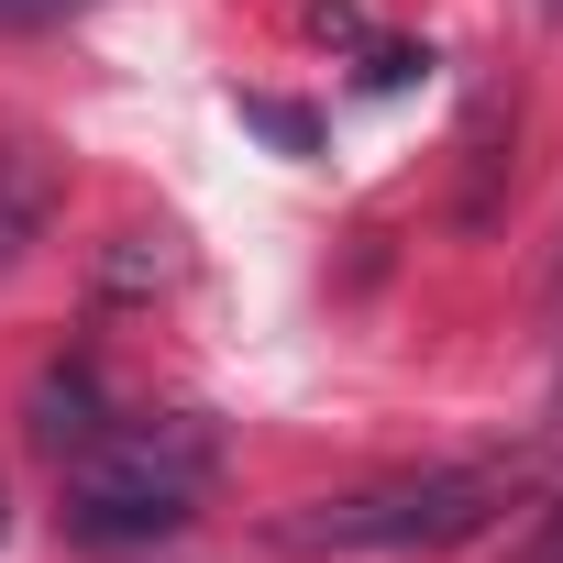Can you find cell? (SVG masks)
I'll return each instance as SVG.
<instances>
[{"mask_svg":"<svg viewBox=\"0 0 563 563\" xmlns=\"http://www.w3.org/2000/svg\"><path fill=\"white\" fill-rule=\"evenodd\" d=\"M519 508V464H431V475H376L354 497H310L276 519V552L332 563V552H453Z\"/></svg>","mask_w":563,"mask_h":563,"instance_id":"1","label":"cell"},{"mask_svg":"<svg viewBox=\"0 0 563 563\" xmlns=\"http://www.w3.org/2000/svg\"><path fill=\"white\" fill-rule=\"evenodd\" d=\"M519 563H563V497H552V519L530 530V552H519Z\"/></svg>","mask_w":563,"mask_h":563,"instance_id":"5","label":"cell"},{"mask_svg":"<svg viewBox=\"0 0 563 563\" xmlns=\"http://www.w3.org/2000/svg\"><path fill=\"white\" fill-rule=\"evenodd\" d=\"M34 431H45V453L67 464V453L100 431V376H89V365H56V376H45V398H34Z\"/></svg>","mask_w":563,"mask_h":563,"instance_id":"4","label":"cell"},{"mask_svg":"<svg viewBox=\"0 0 563 563\" xmlns=\"http://www.w3.org/2000/svg\"><path fill=\"white\" fill-rule=\"evenodd\" d=\"M56 199H67L56 155H45L34 133H12V144H0V276L34 265V243L56 232Z\"/></svg>","mask_w":563,"mask_h":563,"instance_id":"3","label":"cell"},{"mask_svg":"<svg viewBox=\"0 0 563 563\" xmlns=\"http://www.w3.org/2000/svg\"><path fill=\"white\" fill-rule=\"evenodd\" d=\"M56 12H78V0H0V23H56Z\"/></svg>","mask_w":563,"mask_h":563,"instance_id":"6","label":"cell"},{"mask_svg":"<svg viewBox=\"0 0 563 563\" xmlns=\"http://www.w3.org/2000/svg\"><path fill=\"white\" fill-rule=\"evenodd\" d=\"M541 12H552V23H563V0H541Z\"/></svg>","mask_w":563,"mask_h":563,"instance_id":"7","label":"cell"},{"mask_svg":"<svg viewBox=\"0 0 563 563\" xmlns=\"http://www.w3.org/2000/svg\"><path fill=\"white\" fill-rule=\"evenodd\" d=\"M199 486H210V431L188 409H133L67 453V530L78 541H155L199 508Z\"/></svg>","mask_w":563,"mask_h":563,"instance_id":"2","label":"cell"}]
</instances>
